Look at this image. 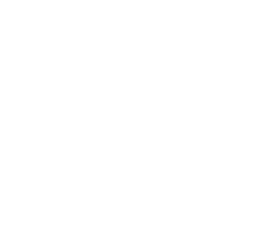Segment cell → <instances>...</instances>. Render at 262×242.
<instances>
[]
</instances>
